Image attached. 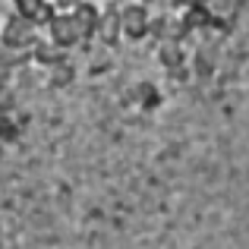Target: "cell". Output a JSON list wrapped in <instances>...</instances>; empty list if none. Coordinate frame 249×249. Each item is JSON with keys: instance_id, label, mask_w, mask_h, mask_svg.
Masks as SVG:
<instances>
[{"instance_id": "1", "label": "cell", "mask_w": 249, "mask_h": 249, "mask_svg": "<svg viewBox=\"0 0 249 249\" xmlns=\"http://www.w3.org/2000/svg\"><path fill=\"white\" fill-rule=\"evenodd\" d=\"M48 32H51V44H57L60 51L73 48L79 41V29H76L73 13H54V19L48 22Z\"/></svg>"}, {"instance_id": "2", "label": "cell", "mask_w": 249, "mask_h": 249, "mask_svg": "<svg viewBox=\"0 0 249 249\" xmlns=\"http://www.w3.org/2000/svg\"><path fill=\"white\" fill-rule=\"evenodd\" d=\"M3 44L13 48V51L32 48V44H35V22H32V19H22V16L10 19L6 29H3Z\"/></svg>"}, {"instance_id": "3", "label": "cell", "mask_w": 249, "mask_h": 249, "mask_svg": "<svg viewBox=\"0 0 249 249\" xmlns=\"http://www.w3.org/2000/svg\"><path fill=\"white\" fill-rule=\"evenodd\" d=\"M120 32L123 35H129V38H142L148 32V10L145 6H139V3H129V6H123L120 10Z\"/></svg>"}, {"instance_id": "4", "label": "cell", "mask_w": 249, "mask_h": 249, "mask_svg": "<svg viewBox=\"0 0 249 249\" xmlns=\"http://www.w3.org/2000/svg\"><path fill=\"white\" fill-rule=\"evenodd\" d=\"M13 6L22 19H32L35 25H48L54 19V10L48 6V0H13Z\"/></svg>"}, {"instance_id": "5", "label": "cell", "mask_w": 249, "mask_h": 249, "mask_svg": "<svg viewBox=\"0 0 249 249\" xmlns=\"http://www.w3.org/2000/svg\"><path fill=\"white\" fill-rule=\"evenodd\" d=\"M73 19H76V29H79V38H89L98 32L101 19H98V10L91 3H76L73 6Z\"/></svg>"}, {"instance_id": "6", "label": "cell", "mask_w": 249, "mask_h": 249, "mask_svg": "<svg viewBox=\"0 0 249 249\" xmlns=\"http://www.w3.org/2000/svg\"><path fill=\"white\" fill-rule=\"evenodd\" d=\"M60 3H63V0H60Z\"/></svg>"}]
</instances>
